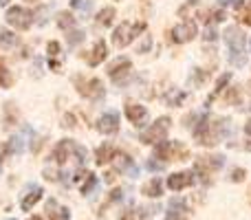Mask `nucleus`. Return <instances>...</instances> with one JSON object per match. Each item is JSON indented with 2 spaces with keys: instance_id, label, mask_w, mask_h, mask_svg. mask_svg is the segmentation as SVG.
Wrapping results in <instances>:
<instances>
[{
  "instance_id": "f257e3e1",
  "label": "nucleus",
  "mask_w": 251,
  "mask_h": 220,
  "mask_svg": "<svg viewBox=\"0 0 251 220\" xmlns=\"http://www.w3.org/2000/svg\"><path fill=\"white\" fill-rule=\"evenodd\" d=\"M227 121L225 119H209V117H203L199 123V128L194 130L196 141L201 146H216L221 141V137L225 134Z\"/></svg>"
},
{
  "instance_id": "f03ea898",
  "label": "nucleus",
  "mask_w": 251,
  "mask_h": 220,
  "mask_svg": "<svg viewBox=\"0 0 251 220\" xmlns=\"http://www.w3.org/2000/svg\"><path fill=\"white\" fill-rule=\"evenodd\" d=\"M225 42L229 44L231 51V64H240L243 66L247 62V57L243 55L245 53V33L238 29V26H229L225 31Z\"/></svg>"
},
{
  "instance_id": "7ed1b4c3",
  "label": "nucleus",
  "mask_w": 251,
  "mask_h": 220,
  "mask_svg": "<svg viewBox=\"0 0 251 220\" xmlns=\"http://www.w3.org/2000/svg\"><path fill=\"white\" fill-rule=\"evenodd\" d=\"M143 29H146V22H137V24L122 22V24L115 29V33H113V44H115V47H119V49L128 47V44L132 42V40L137 38V35L141 33Z\"/></svg>"
},
{
  "instance_id": "20e7f679",
  "label": "nucleus",
  "mask_w": 251,
  "mask_h": 220,
  "mask_svg": "<svg viewBox=\"0 0 251 220\" xmlns=\"http://www.w3.org/2000/svg\"><path fill=\"white\" fill-rule=\"evenodd\" d=\"M168 130H170V119H168V117H161L156 123H152L150 128L141 134V141L148 143V146H159V143L165 141Z\"/></svg>"
},
{
  "instance_id": "39448f33",
  "label": "nucleus",
  "mask_w": 251,
  "mask_h": 220,
  "mask_svg": "<svg viewBox=\"0 0 251 220\" xmlns=\"http://www.w3.org/2000/svg\"><path fill=\"white\" fill-rule=\"evenodd\" d=\"M190 154L187 147H183L181 143H172V141H163L156 146V159L163 161H183Z\"/></svg>"
},
{
  "instance_id": "423d86ee",
  "label": "nucleus",
  "mask_w": 251,
  "mask_h": 220,
  "mask_svg": "<svg viewBox=\"0 0 251 220\" xmlns=\"http://www.w3.org/2000/svg\"><path fill=\"white\" fill-rule=\"evenodd\" d=\"M130 73H132V64H130L128 57H119V60H115L113 64L108 66L110 79L117 84H126V79L130 77Z\"/></svg>"
},
{
  "instance_id": "0eeeda50",
  "label": "nucleus",
  "mask_w": 251,
  "mask_h": 220,
  "mask_svg": "<svg viewBox=\"0 0 251 220\" xmlns=\"http://www.w3.org/2000/svg\"><path fill=\"white\" fill-rule=\"evenodd\" d=\"M4 18H7V22L11 26H16V29L25 31V29H29L31 26V13L26 11V9H22V7H11Z\"/></svg>"
},
{
  "instance_id": "6e6552de",
  "label": "nucleus",
  "mask_w": 251,
  "mask_h": 220,
  "mask_svg": "<svg viewBox=\"0 0 251 220\" xmlns=\"http://www.w3.org/2000/svg\"><path fill=\"white\" fill-rule=\"evenodd\" d=\"M170 35H172L174 42H190V40H194V35H196V24L192 20H185V22L174 26V29L170 31Z\"/></svg>"
},
{
  "instance_id": "1a4fd4ad",
  "label": "nucleus",
  "mask_w": 251,
  "mask_h": 220,
  "mask_svg": "<svg viewBox=\"0 0 251 220\" xmlns=\"http://www.w3.org/2000/svg\"><path fill=\"white\" fill-rule=\"evenodd\" d=\"M117 128H119L117 112H106V115H101L100 119H97V130H100L101 134H113V132H117Z\"/></svg>"
},
{
  "instance_id": "9d476101",
  "label": "nucleus",
  "mask_w": 251,
  "mask_h": 220,
  "mask_svg": "<svg viewBox=\"0 0 251 220\" xmlns=\"http://www.w3.org/2000/svg\"><path fill=\"white\" fill-rule=\"evenodd\" d=\"M192 183H194V176H192L190 172H176V174H172V176H168V190L181 192V190H185V187H190Z\"/></svg>"
},
{
  "instance_id": "9b49d317",
  "label": "nucleus",
  "mask_w": 251,
  "mask_h": 220,
  "mask_svg": "<svg viewBox=\"0 0 251 220\" xmlns=\"http://www.w3.org/2000/svg\"><path fill=\"white\" fill-rule=\"evenodd\" d=\"M79 93L86 97H91V99H101L104 97V82L101 79H91V82L86 84V86H79Z\"/></svg>"
},
{
  "instance_id": "f8f14e48",
  "label": "nucleus",
  "mask_w": 251,
  "mask_h": 220,
  "mask_svg": "<svg viewBox=\"0 0 251 220\" xmlns=\"http://www.w3.org/2000/svg\"><path fill=\"white\" fill-rule=\"evenodd\" d=\"M126 117H128L134 125H141L143 119L148 117V110L143 108V106H139V104H128L126 106Z\"/></svg>"
},
{
  "instance_id": "ddd939ff",
  "label": "nucleus",
  "mask_w": 251,
  "mask_h": 220,
  "mask_svg": "<svg viewBox=\"0 0 251 220\" xmlns=\"http://www.w3.org/2000/svg\"><path fill=\"white\" fill-rule=\"evenodd\" d=\"M106 55H108V51H106V44L101 42V40H97L95 47H93V51H91V55H88V64H91V66L101 64V62L106 60Z\"/></svg>"
},
{
  "instance_id": "4468645a",
  "label": "nucleus",
  "mask_w": 251,
  "mask_h": 220,
  "mask_svg": "<svg viewBox=\"0 0 251 220\" xmlns=\"http://www.w3.org/2000/svg\"><path fill=\"white\" fill-rule=\"evenodd\" d=\"M185 203L183 200H178V198H174L172 203H170V209H168V218L165 220H187L185 218Z\"/></svg>"
},
{
  "instance_id": "2eb2a0df",
  "label": "nucleus",
  "mask_w": 251,
  "mask_h": 220,
  "mask_svg": "<svg viewBox=\"0 0 251 220\" xmlns=\"http://www.w3.org/2000/svg\"><path fill=\"white\" fill-rule=\"evenodd\" d=\"M73 146L75 143L73 141H62V143H57V147H55V152H53V159H55V163H66L69 161V152L73 150Z\"/></svg>"
},
{
  "instance_id": "dca6fc26",
  "label": "nucleus",
  "mask_w": 251,
  "mask_h": 220,
  "mask_svg": "<svg viewBox=\"0 0 251 220\" xmlns=\"http://www.w3.org/2000/svg\"><path fill=\"white\" fill-rule=\"evenodd\" d=\"M115 147L113 146H108V143H104V146L97 150V154H95V161H97V165H106L110 159H115Z\"/></svg>"
},
{
  "instance_id": "f3484780",
  "label": "nucleus",
  "mask_w": 251,
  "mask_h": 220,
  "mask_svg": "<svg viewBox=\"0 0 251 220\" xmlns=\"http://www.w3.org/2000/svg\"><path fill=\"white\" fill-rule=\"evenodd\" d=\"M40 198H42V190H40V187H31V192L25 196V198H22V203H20L22 209H25V212H26V209H31Z\"/></svg>"
},
{
  "instance_id": "a211bd4d",
  "label": "nucleus",
  "mask_w": 251,
  "mask_h": 220,
  "mask_svg": "<svg viewBox=\"0 0 251 220\" xmlns=\"http://www.w3.org/2000/svg\"><path fill=\"white\" fill-rule=\"evenodd\" d=\"M115 170H117V172H128V170H132L134 172L132 159L126 154H115Z\"/></svg>"
},
{
  "instance_id": "6ab92c4d",
  "label": "nucleus",
  "mask_w": 251,
  "mask_h": 220,
  "mask_svg": "<svg viewBox=\"0 0 251 220\" xmlns=\"http://www.w3.org/2000/svg\"><path fill=\"white\" fill-rule=\"evenodd\" d=\"M143 194H146V196H152V198H159V196L163 194V190H161V181H159V178H152V181L148 183L146 187H143Z\"/></svg>"
},
{
  "instance_id": "aec40b11",
  "label": "nucleus",
  "mask_w": 251,
  "mask_h": 220,
  "mask_svg": "<svg viewBox=\"0 0 251 220\" xmlns=\"http://www.w3.org/2000/svg\"><path fill=\"white\" fill-rule=\"evenodd\" d=\"M113 18H115V9L113 7H106V9H101V11L97 13V22H100L101 26H108L110 22H113Z\"/></svg>"
},
{
  "instance_id": "412c9836",
  "label": "nucleus",
  "mask_w": 251,
  "mask_h": 220,
  "mask_svg": "<svg viewBox=\"0 0 251 220\" xmlns=\"http://www.w3.org/2000/svg\"><path fill=\"white\" fill-rule=\"evenodd\" d=\"M97 185V176H93V174H86V181H84V185L79 187V192L82 194H91V190Z\"/></svg>"
},
{
  "instance_id": "4be33fe9",
  "label": "nucleus",
  "mask_w": 251,
  "mask_h": 220,
  "mask_svg": "<svg viewBox=\"0 0 251 220\" xmlns=\"http://www.w3.org/2000/svg\"><path fill=\"white\" fill-rule=\"evenodd\" d=\"M122 220H148V216L143 214V209H130L122 216Z\"/></svg>"
},
{
  "instance_id": "5701e85b",
  "label": "nucleus",
  "mask_w": 251,
  "mask_h": 220,
  "mask_svg": "<svg viewBox=\"0 0 251 220\" xmlns=\"http://www.w3.org/2000/svg\"><path fill=\"white\" fill-rule=\"evenodd\" d=\"M57 24L62 26V29H71V26L75 24V18L71 16V13H60V20H57Z\"/></svg>"
},
{
  "instance_id": "b1692460",
  "label": "nucleus",
  "mask_w": 251,
  "mask_h": 220,
  "mask_svg": "<svg viewBox=\"0 0 251 220\" xmlns=\"http://www.w3.org/2000/svg\"><path fill=\"white\" fill-rule=\"evenodd\" d=\"M0 42H2V47H13V44L18 42V38L11 31H2V33H0Z\"/></svg>"
},
{
  "instance_id": "393cba45",
  "label": "nucleus",
  "mask_w": 251,
  "mask_h": 220,
  "mask_svg": "<svg viewBox=\"0 0 251 220\" xmlns=\"http://www.w3.org/2000/svg\"><path fill=\"white\" fill-rule=\"evenodd\" d=\"M69 218H71V214L66 207H60V209H55V212H51V220H69Z\"/></svg>"
},
{
  "instance_id": "a878e982",
  "label": "nucleus",
  "mask_w": 251,
  "mask_h": 220,
  "mask_svg": "<svg viewBox=\"0 0 251 220\" xmlns=\"http://www.w3.org/2000/svg\"><path fill=\"white\" fill-rule=\"evenodd\" d=\"M71 7L82 9V11H88V9H91V0H71Z\"/></svg>"
},
{
  "instance_id": "bb28decb",
  "label": "nucleus",
  "mask_w": 251,
  "mask_h": 220,
  "mask_svg": "<svg viewBox=\"0 0 251 220\" xmlns=\"http://www.w3.org/2000/svg\"><path fill=\"white\" fill-rule=\"evenodd\" d=\"M0 84H2V86H9V84H11V77H9V73L4 71V66H0Z\"/></svg>"
},
{
  "instance_id": "cd10ccee",
  "label": "nucleus",
  "mask_w": 251,
  "mask_h": 220,
  "mask_svg": "<svg viewBox=\"0 0 251 220\" xmlns=\"http://www.w3.org/2000/svg\"><path fill=\"white\" fill-rule=\"evenodd\" d=\"M240 20H243L245 24L251 26V7H245L243 9V13H240Z\"/></svg>"
},
{
  "instance_id": "c85d7f7f",
  "label": "nucleus",
  "mask_w": 251,
  "mask_h": 220,
  "mask_svg": "<svg viewBox=\"0 0 251 220\" xmlns=\"http://www.w3.org/2000/svg\"><path fill=\"white\" fill-rule=\"evenodd\" d=\"M229 79H231V75H229V73H227V75H223V77L218 79V88H216V91H218V93H221V91H225V86H227V82H229Z\"/></svg>"
},
{
  "instance_id": "c756f323",
  "label": "nucleus",
  "mask_w": 251,
  "mask_h": 220,
  "mask_svg": "<svg viewBox=\"0 0 251 220\" xmlns=\"http://www.w3.org/2000/svg\"><path fill=\"white\" fill-rule=\"evenodd\" d=\"M47 51H49V55H57V53H60V44H57V42H49Z\"/></svg>"
},
{
  "instance_id": "7c9ffc66",
  "label": "nucleus",
  "mask_w": 251,
  "mask_h": 220,
  "mask_svg": "<svg viewBox=\"0 0 251 220\" xmlns=\"http://www.w3.org/2000/svg\"><path fill=\"white\" fill-rule=\"evenodd\" d=\"M245 178V170L240 168V170H234V172H231V181H243Z\"/></svg>"
},
{
  "instance_id": "2f4dec72",
  "label": "nucleus",
  "mask_w": 251,
  "mask_h": 220,
  "mask_svg": "<svg viewBox=\"0 0 251 220\" xmlns=\"http://www.w3.org/2000/svg\"><path fill=\"white\" fill-rule=\"evenodd\" d=\"M77 40H79V42H82V40H84V33H82V31H79V33H77V31H75V33H71V38H69V42H77Z\"/></svg>"
},
{
  "instance_id": "473e14b6",
  "label": "nucleus",
  "mask_w": 251,
  "mask_h": 220,
  "mask_svg": "<svg viewBox=\"0 0 251 220\" xmlns=\"http://www.w3.org/2000/svg\"><path fill=\"white\" fill-rule=\"evenodd\" d=\"M110 198L119 200V198H122V190H119V187H117V190H113V192H110Z\"/></svg>"
},
{
  "instance_id": "72a5a7b5",
  "label": "nucleus",
  "mask_w": 251,
  "mask_h": 220,
  "mask_svg": "<svg viewBox=\"0 0 251 220\" xmlns=\"http://www.w3.org/2000/svg\"><path fill=\"white\" fill-rule=\"evenodd\" d=\"M64 121H66V123H64L66 128H73V117H71V115H66V117H64Z\"/></svg>"
},
{
  "instance_id": "f704fd0d",
  "label": "nucleus",
  "mask_w": 251,
  "mask_h": 220,
  "mask_svg": "<svg viewBox=\"0 0 251 220\" xmlns=\"http://www.w3.org/2000/svg\"><path fill=\"white\" fill-rule=\"evenodd\" d=\"M245 132H247V134H249V137H251V119L247 121V123H245Z\"/></svg>"
},
{
  "instance_id": "c9c22d12",
  "label": "nucleus",
  "mask_w": 251,
  "mask_h": 220,
  "mask_svg": "<svg viewBox=\"0 0 251 220\" xmlns=\"http://www.w3.org/2000/svg\"><path fill=\"white\" fill-rule=\"evenodd\" d=\"M9 2V0H0V4H2V7H4V4H7Z\"/></svg>"
},
{
  "instance_id": "e433bc0d",
  "label": "nucleus",
  "mask_w": 251,
  "mask_h": 220,
  "mask_svg": "<svg viewBox=\"0 0 251 220\" xmlns=\"http://www.w3.org/2000/svg\"><path fill=\"white\" fill-rule=\"evenodd\" d=\"M31 220H42V218H38V216H35V218H31Z\"/></svg>"
},
{
  "instance_id": "4c0bfd02",
  "label": "nucleus",
  "mask_w": 251,
  "mask_h": 220,
  "mask_svg": "<svg viewBox=\"0 0 251 220\" xmlns=\"http://www.w3.org/2000/svg\"><path fill=\"white\" fill-rule=\"evenodd\" d=\"M190 2H199V0H190Z\"/></svg>"
},
{
  "instance_id": "58836bf2",
  "label": "nucleus",
  "mask_w": 251,
  "mask_h": 220,
  "mask_svg": "<svg viewBox=\"0 0 251 220\" xmlns=\"http://www.w3.org/2000/svg\"><path fill=\"white\" fill-rule=\"evenodd\" d=\"M9 220H13V218H9Z\"/></svg>"
}]
</instances>
